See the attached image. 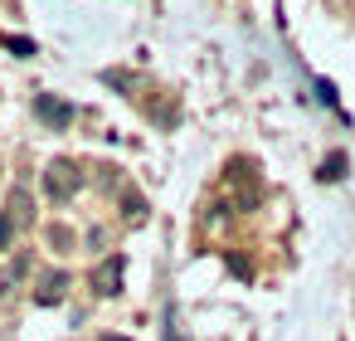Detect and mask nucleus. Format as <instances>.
<instances>
[{
  "label": "nucleus",
  "instance_id": "1",
  "mask_svg": "<svg viewBox=\"0 0 355 341\" xmlns=\"http://www.w3.org/2000/svg\"><path fill=\"white\" fill-rule=\"evenodd\" d=\"M78 185H83V171H78L73 161H49V166H44V195H49V200L64 205V200L78 195Z\"/></svg>",
  "mask_w": 355,
  "mask_h": 341
},
{
  "label": "nucleus",
  "instance_id": "2",
  "mask_svg": "<svg viewBox=\"0 0 355 341\" xmlns=\"http://www.w3.org/2000/svg\"><path fill=\"white\" fill-rule=\"evenodd\" d=\"M35 117H40L44 127L64 132V127L73 122V103H64V98H54V93H40V98H35Z\"/></svg>",
  "mask_w": 355,
  "mask_h": 341
},
{
  "label": "nucleus",
  "instance_id": "3",
  "mask_svg": "<svg viewBox=\"0 0 355 341\" xmlns=\"http://www.w3.org/2000/svg\"><path fill=\"white\" fill-rule=\"evenodd\" d=\"M122 273H127V258L112 253V258H103V263L93 268V288H98L103 297H112V292H122Z\"/></svg>",
  "mask_w": 355,
  "mask_h": 341
},
{
  "label": "nucleus",
  "instance_id": "4",
  "mask_svg": "<svg viewBox=\"0 0 355 341\" xmlns=\"http://www.w3.org/2000/svg\"><path fill=\"white\" fill-rule=\"evenodd\" d=\"M64 292H69V273H44L35 302H40V307H54V302H64Z\"/></svg>",
  "mask_w": 355,
  "mask_h": 341
},
{
  "label": "nucleus",
  "instance_id": "5",
  "mask_svg": "<svg viewBox=\"0 0 355 341\" xmlns=\"http://www.w3.org/2000/svg\"><path fill=\"white\" fill-rule=\"evenodd\" d=\"M0 44H6L15 59H35L40 49H35V40H25V35H0Z\"/></svg>",
  "mask_w": 355,
  "mask_h": 341
},
{
  "label": "nucleus",
  "instance_id": "6",
  "mask_svg": "<svg viewBox=\"0 0 355 341\" xmlns=\"http://www.w3.org/2000/svg\"><path fill=\"white\" fill-rule=\"evenodd\" d=\"M316 176H321V181H345V151H331Z\"/></svg>",
  "mask_w": 355,
  "mask_h": 341
},
{
  "label": "nucleus",
  "instance_id": "7",
  "mask_svg": "<svg viewBox=\"0 0 355 341\" xmlns=\"http://www.w3.org/2000/svg\"><path fill=\"white\" fill-rule=\"evenodd\" d=\"M122 215H127L132 224H141V219H146V200H141V195H127V200H122Z\"/></svg>",
  "mask_w": 355,
  "mask_h": 341
},
{
  "label": "nucleus",
  "instance_id": "8",
  "mask_svg": "<svg viewBox=\"0 0 355 341\" xmlns=\"http://www.w3.org/2000/svg\"><path fill=\"white\" fill-rule=\"evenodd\" d=\"M10 219H15V224L30 219V195H25V190H15V200H10Z\"/></svg>",
  "mask_w": 355,
  "mask_h": 341
},
{
  "label": "nucleus",
  "instance_id": "9",
  "mask_svg": "<svg viewBox=\"0 0 355 341\" xmlns=\"http://www.w3.org/2000/svg\"><path fill=\"white\" fill-rule=\"evenodd\" d=\"M10 234H15V219L0 215V249H10Z\"/></svg>",
  "mask_w": 355,
  "mask_h": 341
},
{
  "label": "nucleus",
  "instance_id": "10",
  "mask_svg": "<svg viewBox=\"0 0 355 341\" xmlns=\"http://www.w3.org/2000/svg\"><path fill=\"white\" fill-rule=\"evenodd\" d=\"M316 98H321V103H336V88H331V83L321 78V83H316Z\"/></svg>",
  "mask_w": 355,
  "mask_h": 341
},
{
  "label": "nucleus",
  "instance_id": "11",
  "mask_svg": "<svg viewBox=\"0 0 355 341\" xmlns=\"http://www.w3.org/2000/svg\"><path fill=\"white\" fill-rule=\"evenodd\" d=\"M166 326H171V331H166V341H180V331H175V322H166Z\"/></svg>",
  "mask_w": 355,
  "mask_h": 341
},
{
  "label": "nucleus",
  "instance_id": "12",
  "mask_svg": "<svg viewBox=\"0 0 355 341\" xmlns=\"http://www.w3.org/2000/svg\"><path fill=\"white\" fill-rule=\"evenodd\" d=\"M103 341H127V336H103Z\"/></svg>",
  "mask_w": 355,
  "mask_h": 341
}]
</instances>
